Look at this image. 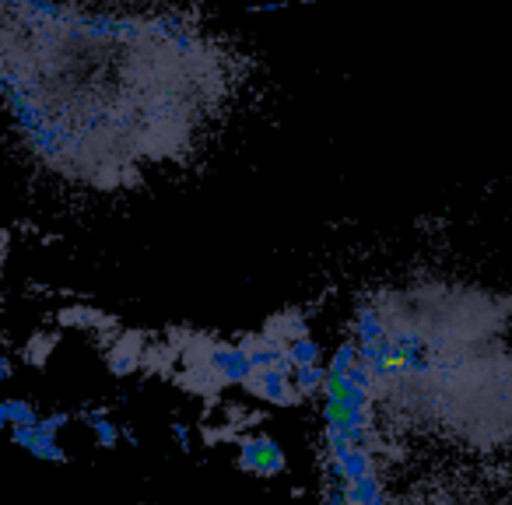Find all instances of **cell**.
<instances>
[{
    "label": "cell",
    "instance_id": "8",
    "mask_svg": "<svg viewBox=\"0 0 512 505\" xmlns=\"http://www.w3.org/2000/svg\"><path fill=\"white\" fill-rule=\"evenodd\" d=\"M327 365H306V369H295L292 379H295V390L302 393V397H323V390H327Z\"/></svg>",
    "mask_w": 512,
    "mask_h": 505
},
{
    "label": "cell",
    "instance_id": "6",
    "mask_svg": "<svg viewBox=\"0 0 512 505\" xmlns=\"http://www.w3.org/2000/svg\"><path fill=\"white\" fill-rule=\"evenodd\" d=\"M85 425L92 428L95 442H99L102 449H113L116 442H120V435H123V428L116 425L106 411H85Z\"/></svg>",
    "mask_w": 512,
    "mask_h": 505
},
{
    "label": "cell",
    "instance_id": "12",
    "mask_svg": "<svg viewBox=\"0 0 512 505\" xmlns=\"http://www.w3.org/2000/svg\"><path fill=\"white\" fill-rule=\"evenodd\" d=\"M137 365H141V355H134L130 348H116L113 355H109V369H113L116 376H127V372H134Z\"/></svg>",
    "mask_w": 512,
    "mask_h": 505
},
{
    "label": "cell",
    "instance_id": "13",
    "mask_svg": "<svg viewBox=\"0 0 512 505\" xmlns=\"http://www.w3.org/2000/svg\"><path fill=\"white\" fill-rule=\"evenodd\" d=\"M39 425H43V428H46V432H53V435H57V432H60V428H67V425H71V414H67V411H57V414H46V418H43V421H39Z\"/></svg>",
    "mask_w": 512,
    "mask_h": 505
},
{
    "label": "cell",
    "instance_id": "4",
    "mask_svg": "<svg viewBox=\"0 0 512 505\" xmlns=\"http://www.w3.org/2000/svg\"><path fill=\"white\" fill-rule=\"evenodd\" d=\"M204 362L218 372L221 383H235V386H246L249 376L256 372L253 362H249V355L239 348V344H211Z\"/></svg>",
    "mask_w": 512,
    "mask_h": 505
},
{
    "label": "cell",
    "instance_id": "9",
    "mask_svg": "<svg viewBox=\"0 0 512 505\" xmlns=\"http://www.w3.org/2000/svg\"><path fill=\"white\" fill-rule=\"evenodd\" d=\"M0 421H4L8 428H22V425H36L39 414H36V407H32L29 400L8 397L4 404H0Z\"/></svg>",
    "mask_w": 512,
    "mask_h": 505
},
{
    "label": "cell",
    "instance_id": "2",
    "mask_svg": "<svg viewBox=\"0 0 512 505\" xmlns=\"http://www.w3.org/2000/svg\"><path fill=\"white\" fill-rule=\"evenodd\" d=\"M239 467L256 477H278L285 474L288 460H285V449L271 435H253V439L239 442Z\"/></svg>",
    "mask_w": 512,
    "mask_h": 505
},
{
    "label": "cell",
    "instance_id": "11",
    "mask_svg": "<svg viewBox=\"0 0 512 505\" xmlns=\"http://www.w3.org/2000/svg\"><path fill=\"white\" fill-rule=\"evenodd\" d=\"M355 362H358V341L351 337V341H344L341 348L334 351V358H330L327 372H330V376H344V372H348Z\"/></svg>",
    "mask_w": 512,
    "mask_h": 505
},
{
    "label": "cell",
    "instance_id": "3",
    "mask_svg": "<svg viewBox=\"0 0 512 505\" xmlns=\"http://www.w3.org/2000/svg\"><path fill=\"white\" fill-rule=\"evenodd\" d=\"M242 390L267 400V404H281V407H292V404H302V400H306L299 390H295L292 372H281V369H256Z\"/></svg>",
    "mask_w": 512,
    "mask_h": 505
},
{
    "label": "cell",
    "instance_id": "10",
    "mask_svg": "<svg viewBox=\"0 0 512 505\" xmlns=\"http://www.w3.org/2000/svg\"><path fill=\"white\" fill-rule=\"evenodd\" d=\"M320 341L316 337H295V341H288V358H292L295 369H306V365H320Z\"/></svg>",
    "mask_w": 512,
    "mask_h": 505
},
{
    "label": "cell",
    "instance_id": "7",
    "mask_svg": "<svg viewBox=\"0 0 512 505\" xmlns=\"http://www.w3.org/2000/svg\"><path fill=\"white\" fill-rule=\"evenodd\" d=\"M348 505H390V502H386V491H383L379 474L348 484Z\"/></svg>",
    "mask_w": 512,
    "mask_h": 505
},
{
    "label": "cell",
    "instance_id": "14",
    "mask_svg": "<svg viewBox=\"0 0 512 505\" xmlns=\"http://www.w3.org/2000/svg\"><path fill=\"white\" fill-rule=\"evenodd\" d=\"M172 435H176L179 449H190V428H186V421H172Z\"/></svg>",
    "mask_w": 512,
    "mask_h": 505
},
{
    "label": "cell",
    "instance_id": "5",
    "mask_svg": "<svg viewBox=\"0 0 512 505\" xmlns=\"http://www.w3.org/2000/svg\"><path fill=\"white\" fill-rule=\"evenodd\" d=\"M43 421V418H39ZM22 425V428H11V442L15 446H22V449H29L36 460H46V463H64L67 460V453H64V446L57 442V435L53 432H46L43 425Z\"/></svg>",
    "mask_w": 512,
    "mask_h": 505
},
{
    "label": "cell",
    "instance_id": "1",
    "mask_svg": "<svg viewBox=\"0 0 512 505\" xmlns=\"http://www.w3.org/2000/svg\"><path fill=\"white\" fill-rule=\"evenodd\" d=\"M221 88V60L172 18L4 0V95L50 169L92 183L169 158Z\"/></svg>",
    "mask_w": 512,
    "mask_h": 505
}]
</instances>
